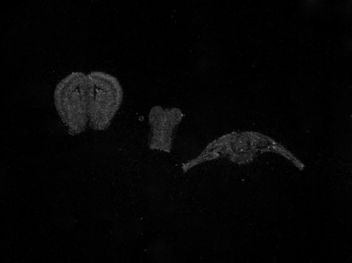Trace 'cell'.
<instances>
[{
    "instance_id": "6da1fadb",
    "label": "cell",
    "mask_w": 352,
    "mask_h": 263,
    "mask_svg": "<svg viewBox=\"0 0 352 263\" xmlns=\"http://www.w3.org/2000/svg\"><path fill=\"white\" fill-rule=\"evenodd\" d=\"M87 76V115L95 130H106L120 110L124 98L122 86L116 77L102 71Z\"/></svg>"
},
{
    "instance_id": "7a4b0ae2",
    "label": "cell",
    "mask_w": 352,
    "mask_h": 263,
    "mask_svg": "<svg viewBox=\"0 0 352 263\" xmlns=\"http://www.w3.org/2000/svg\"><path fill=\"white\" fill-rule=\"evenodd\" d=\"M87 76L74 72L56 87L54 104L63 123L72 135L82 133L89 123L87 115Z\"/></svg>"
},
{
    "instance_id": "3957f363",
    "label": "cell",
    "mask_w": 352,
    "mask_h": 263,
    "mask_svg": "<svg viewBox=\"0 0 352 263\" xmlns=\"http://www.w3.org/2000/svg\"><path fill=\"white\" fill-rule=\"evenodd\" d=\"M183 116L182 111L177 108L153 107L149 115L150 149L169 153L172 149L174 131L181 124Z\"/></svg>"
}]
</instances>
